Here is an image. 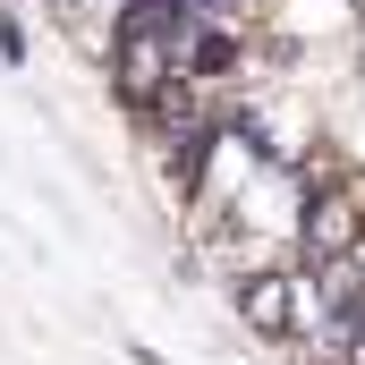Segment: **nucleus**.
<instances>
[{
	"label": "nucleus",
	"mask_w": 365,
	"mask_h": 365,
	"mask_svg": "<svg viewBox=\"0 0 365 365\" xmlns=\"http://www.w3.org/2000/svg\"><path fill=\"white\" fill-rule=\"evenodd\" d=\"M238 323H247L255 340H280V349H289V331H297V264L238 280Z\"/></svg>",
	"instance_id": "obj_1"
}]
</instances>
